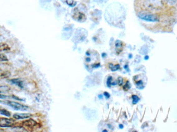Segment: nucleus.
Returning a JSON list of instances; mask_svg holds the SVG:
<instances>
[{
  "label": "nucleus",
  "mask_w": 177,
  "mask_h": 132,
  "mask_svg": "<svg viewBox=\"0 0 177 132\" xmlns=\"http://www.w3.org/2000/svg\"><path fill=\"white\" fill-rule=\"evenodd\" d=\"M10 50V48L6 43H0V52H6Z\"/></svg>",
  "instance_id": "obj_9"
},
{
  "label": "nucleus",
  "mask_w": 177,
  "mask_h": 132,
  "mask_svg": "<svg viewBox=\"0 0 177 132\" xmlns=\"http://www.w3.org/2000/svg\"><path fill=\"white\" fill-rule=\"evenodd\" d=\"M122 43L121 41H120V40H117V41L116 42V46L117 47H121L122 46Z\"/></svg>",
  "instance_id": "obj_20"
},
{
  "label": "nucleus",
  "mask_w": 177,
  "mask_h": 132,
  "mask_svg": "<svg viewBox=\"0 0 177 132\" xmlns=\"http://www.w3.org/2000/svg\"><path fill=\"white\" fill-rule=\"evenodd\" d=\"M9 82L12 84L17 86L20 88H24V84L23 82L20 79H13L10 80Z\"/></svg>",
  "instance_id": "obj_7"
},
{
  "label": "nucleus",
  "mask_w": 177,
  "mask_h": 132,
  "mask_svg": "<svg viewBox=\"0 0 177 132\" xmlns=\"http://www.w3.org/2000/svg\"><path fill=\"white\" fill-rule=\"evenodd\" d=\"M86 61L87 62H90V61H91V59L90 57H87L86 58Z\"/></svg>",
  "instance_id": "obj_24"
},
{
  "label": "nucleus",
  "mask_w": 177,
  "mask_h": 132,
  "mask_svg": "<svg viewBox=\"0 0 177 132\" xmlns=\"http://www.w3.org/2000/svg\"><path fill=\"white\" fill-rule=\"evenodd\" d=\"M15 120L12 119L6 118H0V127L1 128H11L15 125Z\"/></svg>",
  "instance_id": "obj_4"
},
{
  "label": "nucleus",
  "mask_w": 177,
  "mask_h": 132,
  "mask_svg": "<svg viewBox=\"0 0 177 132\" xmlns=\"http://www.w3.org/2000/svg\"><path fill=\"white\" fill-rule=\"evenodd\" d=\"M109 67H110V69L112 70V71H116L117 70H119L120 68V66L119 65H116L115 66H113L112 64H110V65H109Z\"/></svg>",
  "instance_id": "obj_14"
},
{
  "label": "nucleus",
  "mask_w": 177,
  "mask_h": 132,
  "mask_svg": "<svg viewBox=\"0 0 177 132\" xmlns=\"http://www.w3.org/2000/svg\"><path fill=\"white\" fill-rule=\"evenodd\" d=\"M0 114L8 117H10L11 116V112H9V111L2 108L1 107H0Z\"/></svg>",
  "instance_id": "obj_10"
},
{
  "label": "nucleus",
  "mask_w": 177,
  "mask_h": 132,
  "mask_svg": "<svg viewBox=\"0 0 177 132\" xmlns=\"http://www.w3.org/2000/svg\"><path fill=\"white\" fill-rule=\"evenodd\" d=\"M32 115L29 113H15L13 115V118L16 120L30 118Z\"/></svg>",
  "instance_id": "obj_6"
},
{
  "label": "nucleus",
  "mask_w": 177,
  "mask_h": 132,
  "mask_svg": "<svg viewBox=\"0 0 177 132\" xmlns=\"http://www.w3.org/2000/svg\"><path fill=\"white\" fill-rule=\"evenodd\" d=\"M122 83H123V80H122V78L120 77V78L118 79V84L120 86H121V85H122Z\"/></svg>",
  "instance_id": "obj_22"
},
{
  "label": "nucleus",
  "mask_w": 177,
  "mask_h": 132,
  "mask_svg": "<svg viewBox=\"0 0 177 132\" xmlns=\"http://www.w3.org/2000/svg\"><path fill=\"white\" fill-rule=\"evenodd\" d=\"M124 68H125V69H127V71H128V66L125 65V66H124Z\"/></svg>",
  "instance_id": "obj_26"
},
{
  "label": "nucleus",
  "mask_w": 177,
  "mask_h": 132,
  "mask_svg": "<svg viewBox=\"0 0 177 132\" xmlns=\"http://www.w3.org/2000/svg\"><path fill=\"white\" fill-rule=\"evenodd\" d=\"M138 17L142 20H145L149 22H157L159 21V17L157 16L153 15V14H143L140 13L138 15Z\"/></svg>",
  "instance_id": "obj_3"
},
{
  "label": "nucleus",
  "mask_w": 177,
  "mask_h": 132,
  "mask_svg": "<svg viewBox=\"0 0 177 132\" xmlns=\"http://www.w3.org/2000/svg\"><path fill=\"white\" fill-rule=\"evenodd\" d=\"M0 99H12L18 101H24V100L19 98L18 97L12 95V96H6V95H3V94H0Z\"/></svg>",
  "instance_id": "obj_8"
},
{
  "label": "nucleus",
  "mask_w": 177,
  "mask_h": 132,
  "mask_svg": "<svg viewBox=\"0 0 177 132\" xmlns=\"http://www.w3.org/2000/svg\"><path fill=\"white\" fill-rule=\"evenodd\" d=\"M136 87L139 89H142L145 88L144 86V83L142 82V80H139L136 82Z\"/></svg>",
  "instance_id": "obj_11"
},
{
  "label": "nucleus",
  "mask_w": 177,
  "mask_h": 132,
  "mask_svg": "<svg viewBox=\"0 0 177 132\" xmlns=\"http://www.w3.org/2000/svg\"><path fill=\"white\" fill-rule=\"evenodd\" d=\"M8 61L7 57L4 54L0 53V61Z\"/></svg>",
  "instance_id": "obj_16"
},
{
  "label": "nucleus",
  "mask_w": 177,
  "mask_h": 132,
  "mask_svg": "<svg viewBox=\"0 0 177 132\" xmlns=\"http://www.w3.org/2000/svg\"><path fill=\"white\" fill-rule=\"evenodd\" d=\"M130 88H131V85H130L129 82L127 81L126 84H125V86H124L123 89L125 90V91H127V90H128V89H130Z\"/></svg>",
  "instance_id": "obj_19"
},
{
  "label": "nucleus",
  "mask_w": 177,
  "mask_h": 132,
  "mask_svg": "<svg viewBox=\"0 0 177 132\" xmlns=\"http://www.w3.org/2000/svg\"><path fill=\"white\" fill-rule=\"evenodd\" d=\"M145 4L151 9H159L163 6L162 0H146Z\"/></svg>",
  "instance_id": "obj_2"
},
{
  "label": "nucleus",
  "mask_w": 177,
  "mask_h": 132,
  "mask_svg": "<svg viewBox=\"0 0 177 132\" xmlns=\"http://www.w3.org/2000/svg\"><path fill=\"white\" fill-rule=\"evenodd\" d=\"M2 103L10 106L16 111H25L29 109V107L26 105H23L22 104L12 101H2Z\"/></svg>",
  "instance_id": "obj_1"
},
{
  "label": "nucleus",
  "mask_w": 177,
  "mask_h": 132,
  "mask_svg": "<svg viewBox=\"0 0 177 132\" xmlns=\"http://www.w3.org/2000/svg\"><path fill=\"white\" fill-rule=\"evenodd\" d=\"M105 132H107V130H104V131H103V132H105Z\"/></svg>",
  "instance_id": "obj_30"
},
{
  "label": "nucleus",
  "mask_w": 177,
  "mask_h": 132,
  "mask_svg": "<svg viewBox=\"0 0 177 132\" xmlns=\"http://www.w3.org/2000/svg\"><path fill=\"white\" fill-rule=\"evenodd\" d=\"M119 128H120V129H123V125H119Z\"/></svg>",
  "instance_id": "obj_28"
},
{
  "label": "nucleus",
  "mask_w": 177,
  "mask_h": 132,
  "mask_svg": "<svg viewBox=\"0 0 177 132\" xmlns=\"http://www.w3.org/2000/svg\"><path fill=\"white\" fill-rule=\"evenodd\" d=\"M112 76H109L107 80V86L108 87H110L111 85H112Z\"/></svg>",
  "instance_id": "obj_18"
},
{
  "label": "nucleus",
  "mask_w": 177,
  "mask_h": 132,
  "mask_svg": "<svg viewBox=\"0 0 177 132\" xmlns=\"http://www.w3.org/2000/svg\"><path fill=\"white\" fill-rule=\"evenodd\" d=\"M66 3H67V4L70 6H72V7L75 6L76 4V3L74 0H67Z\"/></svg>",
  "instance_id": "obj_17"
},
{
  "label": "nucleus",
  "mask_w": 177,
  "mask_h": 132,
  "mask_svg": "<svg viewBox=\"0 0 177 132\" xmlns=\"http://www.w3.org/2000/svg\"><path fill=\"white\" fill-rule=\"evenodd\" d=\"M98 98H99V99H103L102 95H101V94H99V95H98Z\"/></svg>",
  "instance_id": "obj_27"
},
{
  "label": "nucleus",
  "mask_w": 177,
  "mask_h": 132,
  "mask_svg": "<svg viewBox=\"0 0 177 132\" xmlns=\"http://www.w3.org/2000/svg\"><path fill=\"white\" fill-rule=\"evenodd\" d=\"M144 59L147 61V60L149 59V56H148V55H146V56H145V58H144Z\"/></svg>",
  "instance_id": "obj_25"
},
{
  "label": "nucleus",
  "mask_w": 177,
  "mask_h": 132,
  "mask_svg": "<svg viewBox=\"0 0 177 132\" xmlns=\"http://www.w3.org/2000/svg\"><path fill=\"white\" fill-rule=\"evenodd\" d=\"M132 98L133 99V104H136L140 101V98L136 95H133Z\"/></svg>",
  "instance_id": "obj_15"
},
{
  "label": "nucleus",
  "mask_w": 177,
  "mask_h": 132,
  "mask_svg": "<svg viewBox=\"0 0 177 132\" xmlns=\"http://www.w3.org/2000/svg\"><path fill=\"white\" fill-rule=\"evenodd\" d=\"M2 103V101L0 100V103Z\"/></svg>",
  "instance_id": "obj_29"
},
{
  "label": "nucleus",
  "mask_w": 177,
  "mask_h": 132,
  "mask_svg": "<svg viewBox=\"0 0 177 132\" xmlns=\"http://www.w3.org/2000/svg\"><path fill=\"white\" fill-rule=\"evenodd\" d=\"M9 76H10V73L9 72L4 71L0 73V78L1 79L8 78Z\"/></svg>",
  "instance_id": "obj_12"
},
{
  "label": "nucleus",
  "mask_w": 177,
  "mask_h": 132,
  "mask_svg": "<svg viewBox=\"0 0 177 132\" xmlns=\"http://www.w3.org/2000/svg\"><path fill=\"white\" fill-rule=\"evenodd\" d=\"M10 90V88L7 86H1L0 85V93L7 92Z\"/></svg>",
  "instance_id": "obj_13"
},
{
  "label": "nucleus",
  "mask_w": 177,
  "mask_h": 132,
  "mask_svg": "<svg viewBox=\"0 0 177 132\" xmlns=\"http://www.w3.org/2000/svg\"><path fill=\"white\" fill-rule=\"evenodd\" d=\"M37 125V123L33 119H29V120H26L25 121L22 122V125L24 128H29L32 129Z\"/></svg>",
  "instance_id": "obj_5"
},
{
  "label": "nucleus",
  "mask_w": 177,
  "mask_h": 132,
  "mask_svg": "<svg viewBox=\"0 0 177 132\" xmlns=\"http://www.w3.org/2000/svg\"><path fill=\"white\" fill-rule=\"evenodd\" d=\"M104 96L105 97L106 99H108L110 98V94H109L108 93H107V92H105V93H104Z\"/></svg>",
  "instance_id": "obj_21"
},
{
  "label": "nucleus",
  "mask_w": 177,
  "mask_h": 132,
  "mask_svg": "<svg viewBox=\"0 0 177 132\" xmlns=\"http://www.w3.org/2000/svg\"><path fill=\"white\" fill-rule=\"evenodd\" d=\"M168 3H171V4H174L176 2V0H166Z\"/></svg>",
  "instance_id": "obj_23"
}]
</instances>
